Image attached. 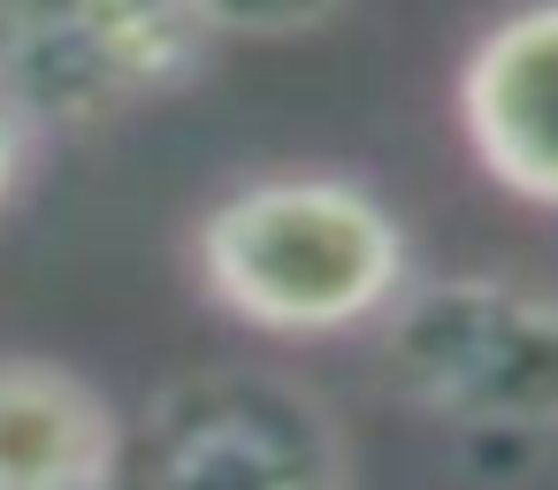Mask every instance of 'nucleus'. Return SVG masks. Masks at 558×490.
<instances>
[{
  "label": "nucleus",
  "instance_id": "0eeeda50",
  "mask_svg": "<svg viewBox=\"0 0 558 490\" xmlns=\"http://www.w3.org/2000/svg\"><path fill=\"white\" fill-rule=\"evenodd\" d=\"M207 39H306L344 16V0H177Z\"/></svg>",
  "mask_w": 558,
  "mask_h": 490
},
{
  "label": "nucleus",
  "instance_id": "423d86ee",
  "mask_svg": "<svg viewBox=\"0 0 558 490\" xmlns=\"http://www.w3.org/2000/svg\"><path fill=\"white\" fill-rule=\"evenodd\" d=\"M116 444L123 414L85 368L0 352V490H108Z\"/></svg>",
  "mask_w": 558,
  "mask_h": 490
},
{
  "label": "nucleus",
  "instance_id": "20e7f679",
  "mask_svg": "<svg viewBox=\"0 0 558 490\" xmlns=\"http://www.w3.org/2000/svg\"><path fill=\"white\" fill-rule=\"evenodd\" d=\"M215 39L177 0H0V108L24 139H108L192 93Z\"/></svg>",
  "mask_w": 558,
  "mask_h": 490
},
{
  "label": "nucleus",
  "instance_id": "6e6552de",
  "mask_svg": "<svg viewBox=\"0 0 558 490\" xmlns=\"http://www.w3.org/2000/svg\"><path fill=\"white\" fill-rule=\"evenodd\" d=\"M24 169H32V139H24V123L0 108V215H9V200L24 192Z\"/></svg>",
  "mask_w": 558,
  "mask_h": 490
},
{
  "label": "nucleus",
  "instance_id": "f03ea898",
  "mask_svg": "<svg viewBox=\"0 0 558 490\" xmlns=\"http://www.w3.org/2000/svg\"><path fill=\"white\" fill-rule=\"evenodd\" d=\"M375 391L459 437H558V291L512 268L405 276L367 322Z\"/></svg>",
  "mask_w": 558,
  "mask_h": 490
},
{
  "label": "nucleus",
  "instance_id": "39448f33",
  "mask_svg": "<svg viewBox=\"0 0 558 490\" xmlns=\"http://www.w3.org/2000/svg\"><path fill=\"white\" fill-rule=\"evenodd\" d=\"M451 108L482 177L558 215V0H520L474 32Z\"/></svg>",
  "mask_w": 558,
  "mask_h": 490
},
{
  "label": "nucleus",
  "instance_id": "f257e3e1",
  "mask_svg": "<svg viewBox=\"0 0 558 490\" xmlns=\"http://www.w3.org/2000/svg\"><path fill=\"white\" fill-rule=\"evenodd\" d=\"M192 284L276 345L360 337L413 276L405 215L352 169H260L222 184L184 238Z\"/></svg>",
  "mask_w": 558,
  "mask_h": 490
},
{
  "label": "nucleus",
  "instance_id": "7ed1b4c3",
  "mask_svg": "<svg viewBox=\"0 0 558 490\" xmlns=\"http://www.w3.org/2000/svg\"><path fill=\"white\" fill-rule=\"evenodd\" d=\"M108 490H352V437L306 375L207 360L123 421Z\"/></svg>",
  "mask_w": 558,
  "mask_h": 490
}]
</instances>
